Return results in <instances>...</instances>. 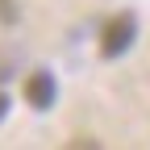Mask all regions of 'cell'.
Masks as SVG:
<instances>
[{
  "instance_id": "3957f363",
  "label": "cell",
  "mask_w": 150,
  "mask_h": 150,
  "mask_svg": "<svg viewBox=\"0 0 150 150\" xmlns=\"http://www.w3.org/2000/svg\"><path fill=\"white\" fill-rule=\"evenodd\" d=\"M17 17H21V8H17L13 0H0V25H13Z\"/></svg>"
},
{
  "instance_id": "277c9868",
  "label": "cell",
  "mask_w": 150,
  "mask_h": 150,
  "mask_svg": "<svg viewBox=\"0 0 150 150\" xmlns=\"http://www.w3.org/2000/svg\"><path fill=\"white\" fill-rule=\"evenodd\" d=\"M67 150H100V146H96V142H92V138H75V142H71Z\"/></svg>"
},
{
  "instance_id": "5b68a950",
  "label": "cell",
  "mask_w": 150,
  "mask_h": 150,
  "mask_svg": "<svg viewBox=\"0 0 150 150\" xmlns=\"http://www.w3.org/2000/svg\"><path fill=\"white\" fill-rule=\"evenodd\" d=\"M4 117H8V96L0 92V121H4Z\"/></svg>"
},
{
  "instance_id": "6da1fadb",
  "label": "cell",
  "mask_w": 150,
  "mask_h": 150,
  "mask_svg": "<svg viewBox=\"0 0 150 150\" xmlns=\"http://www.w3.org/2000/svg\"><path fill=\"white\" fill-rule=\"evenodd\" d=\"M134 33H138L134 13H117V17H108L104 29H100V54H104V59H117V54H125L129 46H134Z\"/></svg>"
},
{
  "instance_id": "7a4b0ae2",
  "label": "cell",
  "mask_w": 150,
  "mask_h": 150,
  "mask_svg": "<svg viewBox=\"0 0 150 150\" xmlns=\"http://www.w3.org/2000/svg\"><path fill=\"white\" fill-rule=\"evenodd\" d=\"M54 96H59L54 75H50V71H29V79H25V100H29V108L46 112V108L54 104Z\"/></svg>"
}]
</instances>
